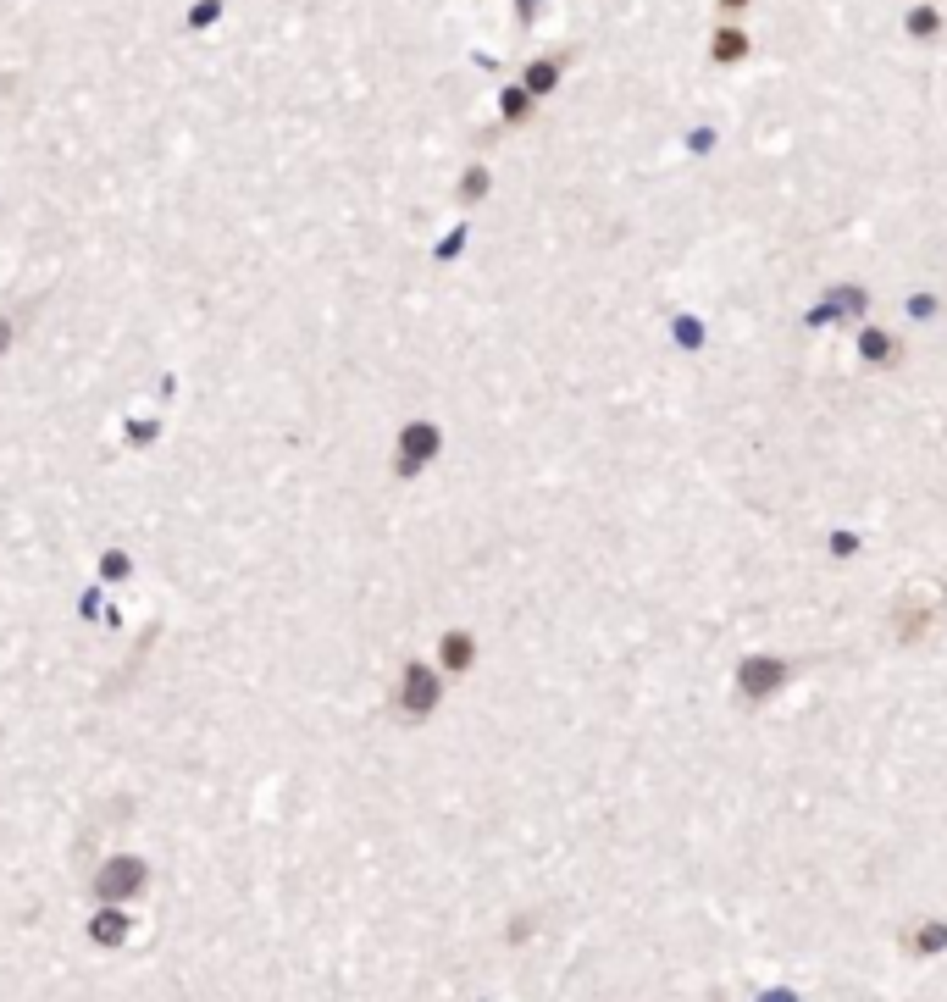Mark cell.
Instances as JSON below:
<instances>
[{
	"mask_svg": "<svg viewBox=\"0 0 947 1002\" xmlns=\"http://www.w3.org/2000/svg\"><path fill=\"white\" fill-rule=\"evenodd\" d=\"M438 704H444V670H432L427 659H410L394 681V709L405 720H427Z\"/></svg>",
	"mask_w": 947,
	"mask_h": 1002,
	"instance_id": "cell-1",
	"label": "cell"
},
{
	"mask_svg": "<svg viewBox=\"0 0 947 1002\" xmlns=\"http://www.w3.org/2000/svg\"><path fill=\"white\" fill-rule=\"evenodd\" d=\"M438 454H444V427H438V421L416 416V421L399 427V438H394V471L399 477H421Z\"/></svg>",
	"mask_w": 947,
	"mask_h": 1002,
	"instance_id": "cell-2",
	"label": "cell"
},
{
	"mask_svg": "<svg viewBox=\"0 0 947 1002\" xmlns=\"http://www.w3.org/2000/svg\"><path fill=\"white\" fill-rule=\"evenodd\" d=\"M139 886H144V859H133V853H117V859H111L106 870L95 875L100 903H128Z\"/></svg>",
	"mask_w": 947,
	"mask_h": 1002,
	"instance_id": "cell-3",
	"label": "cell"
},
{
	"mask_svg": "<svg viewBox=\"0 0 947 1002\" xmlns=\"http://www.w3.org/2000/svg\"><path fill=\"white\" fill-rule=\"evenodd\" d=\"M781 681H787V665H781V659H770V654L743 659V670H737V687H743V698H770Z\"/></svg>",
	"mask_w": 947,
	"mask_h": 1002,
	"instance_id": "cell-4",
	"label": "cell"
},
{
	"mask_svg": "<svg viewBox=\"0 0 947 1002\" xmlns=\"http://www.w3.org/2000/svg\"><path fill=\"white\" fill-rule=\"evenodd\" d=\"M471 659H477V637L471 632H444V643H438V670H444V676H466Z\"/></svg>",
	"mask_w": 947,
	"mask_h": 1002,
	"instance_id": "cell-5",
	"label": "cell"
},
{
	"mask_svg": "<svg viewBox=\"0 0 947 1002\" xmlns=\"http://www.w3.org/2000/svg\"><path fill=\"white\" fill-rule=\"evenodd\" d=\"M156 438H161V416H156V410H144V416H128V421H122V443H128V449H156Z\"/></svg>",
	"mask_w": 947,
	"mask_h": 1002,
	"instance_id": "cell-6",
	"label": "cell"
},
{
	"mask_svg": "<svg viewBox=\"0 0 947 1002\" xmlns=\"http://www.w3.org/2000/svg\"><path fill=\"white\" fill-rule=\"evenodd\" d=\"M903 947H914V953H925V958L942 953V947H947V919H920V925L903 936Z\"/></svg>",
	"mask_w": 947,
	"mask_h": 1002,
	"instance_id": "cell-7",
	"label": "cell"
},
{
	"mask_svg": "<svg viewBox=\"0 0 947 1002\" xmlns=\"http://www.w3.org/2000/svg\"><path fill=\"white\" fill-rule=\"evenodd\" d=\"M133 576V560L122 549H106L100 554V587H111V582H128Z\"/></svg>",
	"mask_w": 947,
	"mask_h": 1002,
	"instance_id": "cell-8",
	"label": "cell"
},
{
	"mask_svg": "<svg viewBox=\"0 0 947 1002\" xmlns=\"http://www.w3.org/2000/svg\"><path fill=\"white\" fill-rule=\"evenodd\" d=\"M89 931H95V942L111 947V942H122V936H128V914H117V908H111V914H100Z\"/></svg>",
	"mask_w": 947,
	"mask_h": 1002,
	"instance_id": "cell-9",
	"label": "cell"
},
{
	"mask_svg": "<svg viewBox=\"0 0 947 1002\" xmlns=\"http://www.w3.org/2000/svg\"><path fill=\"white\" fill-rule=\"evenodd\" d=\"M216 17H222V0H200V6L189 12V28H211Z\"/></svg>",
	"mask_w": 947,
	"mask_h": 1002,
	"instance_id": "cell-10",
	"label": "cell"
},
{
	"mask_svg": "<svg viewBox=\"0 0 947 1002\" xmlns=\"http://www.w3.org/2000/svg\"><path fill=\"white\" fill-rule=\"evenodd\" d=\"M100 598H106V587H89V593L78 598V615H84V621H95V615H100Z\"/></svg>",
	"mask_w": 947,
	"mask_h": 1002,
	"instance_id": "cell-11",
	"label": "cell"
},
{
	"mask_svg": "<svg viewBox=\"0 0 947 1002\" xmlns=\"http://www.w3.org/2000/svg\"><path fill=\"white\" fill-rule=\"evenodd\" d=\"M12 344H17V327H12V322H6V316H0V360L12 355Z\"/></svg>",
	"mask_w": 947,
	"mask_h": 1002,
	"instance_id": "cell-12",
	"label": "cell"
}]
</instances>
